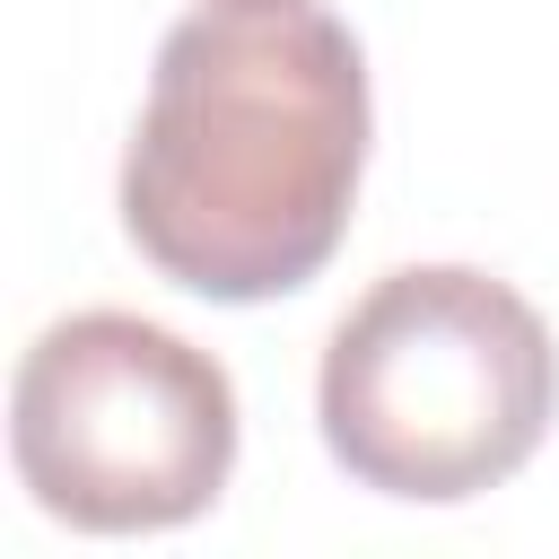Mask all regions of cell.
<instances>
[{
  "label": "cell",
  "mask_w": 559,
  "mask_h": 559,
  "mask_svg": "<svg viewBox=\"0 0 559 559\" xmlns=\"http://www.w3.org/2000/svg\"><path fill=\"white\" fill-rule=\"evenodd\" d=\"M9 454L26 498L79 533H166L236 472V384L148 314L87 306L17 358Z\"/></svg>",
  "instance_id": "obj_3"
},
{
  "label": "cell",
  "mask_w": 559,
  "mask_h": 559,
  "mask_svg": "<svg viewBox=\"0 0 559 559\" xmlns=\"http://www.w3.org/2000/svg\"><path fill=\"white\" fill-rule=\"evenodd\" d=\"M367 52L323 0H201L122 148V236L210 306L306 288L358 210Z\"/></svg>",
  "instance_id": "obj_1"
},
{
  "label": "cell",
  "mask_w": 559,
  "mask_h": 559,
  "mask_svg": "<svg viewBox=\"0 0 559 559\" xmlns=\"http://www.w3.org/2000/svg\"><path fill=\"white\" fill-rule=\"evenodd\" d=\"M314 419L358 489L454 507L542 454L559 419V341L507 280L411 262L332 323Z\"/></svg>",
  "instance_id": "obj_2"
}]
</instances>
